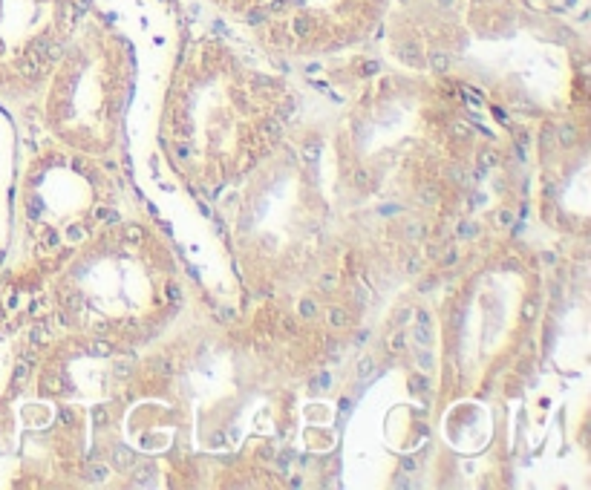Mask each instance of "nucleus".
Wrapping results in <instances>:
<instances>
[{"mask_svg": "<svg viewBox=\"0 0 591 490\" xmlns=\"http://www.w3.org/2000/svg\"><path fill=\"white\" fill-rule=\"evenodd\" d=\"M93 421H96L98 427H101V424H107V421H110L107 409H104V407H96V409H93Z\"/></svg>", "mask_w": 591, "mask_h": 490, "instance_id": "bb28decb", "label": "nucleus"}, {"mask_svg": "<svg viewBox=\"0 0 591 490\" xmlns=\"http://www.w3.org/2000/svg\"><path fill=\"white\" fill-rule=\"evenodd\" d=\"M418 323H424V326H430V314H427V312H418Z\"/></svg>", "mask_w": 591, "mask_h": 490, "instance_id": "4c0bfd02", "label": "nucleus"}, {"mask_svg": "<svg viewBox=\"0 0 591 490\" xmlns=\"http://www.w3.org/2000/svg\"><path fill=\"white\" fill-rule=\"evenodd\" d=\"M165 297L170 300V303H179V297H182V291H179V286H176V283H167V288H165Z\"/></svg>", "mask_w": 591, "mask_h": 490, "instance_id": "393cba45", "label": "nucleus"}, {"mask_svg": "<svg viewBox=\"0 0 591 490\" xmlns=\"http://www.w3.org/2000/svg\"><path fill=\"white\" fill-rule=\"evenodd\" d=\"M407 271H410V274H418V271H421V259H418V257H410V259H407Z\"/></svg>", "mask_w": 591, "mask_h": 490, "instance_id": "2f4dec72", "label": "nucleus"}, {"mask_svg": "<svg viewBox=\"0 0 591 490\" xmlns=\"http://www.w3.org/2000/svg\"><path fill=\"white\" fill-rule=\"evenodd\" d=\"M407 234H410V237H418V234H421V228L413 222V225H407Z\"/></svg>", "mask_w": 591, "mask_h": 490, "instance_id": "e433bc0d", "label": "nucleus"}, {"mask_svg": "<svg viewBox=\"0 0 591 490\" xmlns=\"http://www.w3.org/2000/svg\"><path fill=\"white\" fill-rule=\"evenodd\" d=\"M372 372H375V358H363V361L357 364V378L363 381V378H369Z\"/></svg>", "mask_w": 591, "mask_h": 490, "instance_id": "9d476101", "label": "nucleus"}, {"mask_svg": "<svg viewBox=\"0 0 591 490\" xmlns=\"http://www.w3.org/2000/svg\"><path fill=\"white\" fill-rule=\"evenodd\" d=\"M173 153H176L179 159H188V156H191V147H188V144H185V141H179L176 147H173Z\"/></svg>", "mask_w": 591, "mask_h": 490, "instance_id": "7c9ffc66", "label": "nucleus"}, {"mask_svg": "<svg viewBox=\"0 0 591 490\" xmlns=\"http://www.w3.org/2000/svg\"><path fill=\"white\" fill-rule=\"evenodd\" d=\"M355 300H357V303H366V300H369L366 288H357V291H355Z\"/></svg>", "mask_w": 591, "mask_h": 490, "instance_id": "c9c22d12", "label": "nucleus"}, {"mask_svg": "<svg viewBox=\"0 0 591 490\" xmlns=\"http://www.w3.org/2000/svg\"><path fill=\"white\" fill-rule=\"evenodd\" d=\"M110 352H113V343H110V341H101V338H98V341H93V343H90V355H98V358H107Z\"/></svg>", "mask_w": 591, "mask_h": 490, "instance_id": "423d86ee", "label": "nucleus"}, {"mask_svg": "<svg viewBox=\"0 0 591 490\" xmlns=\"http://www.w3.org/2000/svg\"><path fill=\"white\" fill-rule=\"evenodd\" d=\"M69 237H72V240H78V237H81V228H78V225H72V228H69Z\"/></svg>", "mask_w": 591, "mask_h": 490, "instance_id": "58836bf2", "label": "nucleus"}, {"mask_svg": "<svg viewBox=\"0 0 591 490\" xmlns=\"http://www.w3.org/2000/svg\"><path fill=\"white\" fill-rule=\"evenodd\" d=\"M173 133L182 136V138H188V136H191V124L185 122V119H179V122H173Z\"/></svg>", "mask_w": 591, "mask_h": 490, "instance_id": "a211bd4d", "label": "nucleus"}, {"mask_svg": "<svg viewBox=\"0 0 591 490\" xmlns=\"http://www.w3.org/2000/svg\"><path fill=\"white\" fill-rule=\"evenodd\" d=\"M61 424H64V427H72V424H75V412L69 407H61Z\"/></svg>", "mask_w": 591, "mask_h": 490, "instance_id": "cd10ccee", "label": "nucleus"}, {"mask_svg": "<svg viewBox=\"0 0 591 490\" xmlns=\"http://www.w3.org/2000/svg\"><path fill=\"white\" fill-rule=\"evenodd\" d=\"M124 240H127V243H133V245H138L141 240H144V231H141L138 225H127V228H124Z\"/></svg>", "mask_w": 591, "mask_h": 490, "instance_id": "1a4fd4ad", "label": "nucleus"}, {"mask_svg": "<svg viewBox=\"0 0 591 490\" xmlns=\"http://www.w3.org/2000/svg\"><path fill=\"white\" fill-rule=\"evenodd\" d=\"M551 144H554V130H551V127H545V130H542V150L548 153Z\"/></svg>", "mask_w": 591, "mask_h": 490, "instance_id": "c756f323", "label": "nucleus"}, {"mask_svg": "<svg viewBox=\"0 0 591 490\" xmlns=\"http://www.w3.org/2000/svg\"><path fill=\"white\" fill-rule=\"evenodd\" d=\"M84 476L90 479V482H104V479L110 476V467H107V464H90V467L84 470Z\"/></svg>", "mask_w": 591, "mask_h": 490, "instance_id": "39448f33", "label": "nucleus"}, {"mask_svg": "<svg viewBox=\"0 0 591 490\" xmlns=\"http://www.w3.org/2000/svg\"><path fill=\"white\" fill-rule=\"evenodd\" d=\"M418 367H421V369H433V355L421 349V352H418Z\"/></svg>", "mask_w": 591, "mask_h": 490, "instance_id": "c85d7f7f", "label": "nucleus"}, {"mask_svg": "<svg viewBox=\"0 0 591 490\" xmlns=\"http://www.w3.org/2000/svg\"><path fill=\"white\" fill-rule=\"evenodd\" d=\"M366 182H369V179H366V170H360V173H357V185H366Z\"/></svg>", "mask_w": 591, "mask_h": 490, "instance_id": "a19ab883", "label": "nucleus"}, {"mask_svg": "<svg viewBox=\"0 0 591 490\" xmlns=\"http://www.w3.org/2000/svg\"><path fill=\"white\" fill-rule=\"evenodd\" d=\"M283 326H286V332H297V323H294V320H286Z\"/></svg>", "mask_w": 591, "mask_h": 490, "instance_id": "ea45409f", "label": "nucleus"}, {"mask_svg": "<svg viewBox=\"0 0 591 490\" xmlns=\"http://www.w3.org/2000/svg\"><path fill=\"white\" fill-rule=\"evenodd\" d=\"M401 55H404L410 64H421V52H418V46H415V43H407V46L401 49Z\"/></svg>", "mask_w": 591, "mask_h": 490, "instance_id": "9b49d317", "label": "nucleus"}, {"mask_svg": "<svg viewBox=\"0 0 591 490\" xmlns=\"http://www.w3.org/2000/svg\"><path fill=\"white\" fill-rule=\"evenodd\" d=\"M46 389H49V392H58V389H61V383H58L55 375H49V378H46Z\"/></svg>", "mask_w": 591, "mask_h": 490, "instance_id": "473e14b6", "label": "nucleus"}, {"mask_svg": "<svg viewBox=\"0 0 591 490\" xmlns=\"http://www.w3.org/2000/svg\"><path fill=\"white\" fill-rule=\"evenodd\" d=\"M113 464L118 467V470H130L133 464H136V456H133V450L124 447V444H116L113 447Z\"/></svg>", "mask_w": 591, "mask_h": 490, "instance_id": "f257e3e1", "label": "nucleus"}, {"mask_svg": "<svg viewBox=\"0 0 591 490\" xmlns=\"http://www.w3.org/2000/svg\"><path fill=\"white\" fill-rule=\"evenodd\" d=\"M29 338H32V343H46L49 341V332H46V326H35L29 332Z\"/></svg>", "mask_w": 591, "mask_h": 490, "instance_id": "2eb2a0df", "label": "nucleus"}, {"mask_svg": "<svg viewBox=\"0 0 591 490\" xmlns=\"http://www.w3.org/2000/svg\"><path fill=\"white\" fill-rule=\"evenodd\" d=\"M418 196H421V202H424V205H430V202H436V199H439V191H436V188H427V185H424V188L418 191Z\"/></svg>", "mask_w": 591, "mask_h": 490, "instance_id": "f3484780", "label": "nucleus"}, {"mask_svg": "<svg viewBox=\"0 0 591 490\" xmlns=\"http://www.w3.org/2000/svg\"><path fill=\"white\" fill-rule=\"evenodd\" d=\"M265 130H268L271 138H280L283 136V122H280V119H268V122H265Z\"/></svg>", "mask_w": 591, "mask_h": 490, "instance_id": "4468645a", "label": "nucleus"}, {"mask_svg": "<svg viewBox=\"0 0 591 490\" xmlns=\"http://www.w3.org/2000/svg\"><path fill=\"white\" fill-rule=\"evenodd\" d=\"M113 369H116V375H118V378L130 375V358H118V361L113 364Z\"/></svg>", "mask_w": 591, "mask_h": 490, "instance_id": "dca6fc26", "label": "nucleus"}, {"mask_svg": "<svg viewBox=\"0 0 591 490\" xmlns=\"http://www.w3.org/2000/svg\"><path fill=\"white\" fill-rule=\"evenodd\" d=\"M493 164H499V156H496L493 150H484L481 153V167H493Z\"/></svg>", "mask_w": 591, "mask_h": 490, "instance_id": "b1692460", "label": "nucleus"}, {"mask_svg": "<svg viewBox=\"0 0 591 490\" xmlns=\"http://www.w3.org/2000/svg\"><path fill=\"white\" fill-rule=\"evenodd\" d=\"M309 29H312V23H309L306 17H297V20H294V32H297L300 38H306V35H309Z\"/></svg>", "mask_w": 591, "mask_h": 490, "instance_id": "5701e85b", "label": "nucleus"}, {"mask_svg": "<svg viewBox=\"0 0 591 490\" xmlns=\"http://www.w3.org/2000/svg\"><path fill=\"white\" fill-rule=\"evenodd\" d=\"M335 286H338V277H335V274H323V277H320V288H323V291H332Z\"/></svg>", "mask_w": 591, "mask_h": 490, "instance_id": "a878e982", "label": "nucleus"}, {"mask_svg": "<svg viewBox=\"0 0 591 490\" xmlns=\"http://www.w3.org/2000/svg\"><path fill=\"white\" fill-rule=\"evenodd\" d=\"M415 341L421 343V346H427V343H430V329H427L424 323H418V326H415Z\"/></svg>", "mask_w": 591, "mask_h": 490, "instance_id": "412c9836", "label": "nucleus"}, {"mask_svg": "<svg viewBox=\"0 0 591 490\" xmlns=\"http://www.w3.org/2000/svg\"><path fill=\"white\" fill-rule=\"evenodd\" d=\"M499 219H502V225H510V222H513V214H510V211H499Z\"/></svg>", "mask_w": 591, "mask_h": 490, "instance_id": "f704fd0d", "label": "nucleus"}, {"mask_svg": "<svg viewBox=\"0 0 591 490\" xmlns=\"http://www.w3.org/2000/svg\"><path fill=\"white\" fill-rule=\"evenodd\" d=\"M315 312H317L315 300H300V317H315Z\"/></svg>", "mask_w": 591, "mask_h": 490, "instance_id": "6ab92c4d", "label": "nucleus"}, {"mask_svg": "<svg viewBox=\"0 0 591 490\" xmlns=\"http://www.w3.org/2000/svg\"><path fill=\"white\" fill-rule=\"evenodd\" d=\"M329 323L335 329H344V326H349V317H346L344 309H332V312H329Z\"/></svg>", "mask_w": 591, "mask_h": 490, "instance_id": "6e6552de", "label": "nucleus"}, {"mask_svg": "<svg viewBox=\"0 0 591 490\" xmlns=\"http://www.w3.org/2000/svg\"><path fill=\"white\" fill-rule=\"evenodd\" d=\"M26 378H29V364L23 361V364H17V367H14V383H17V386H23Z\"/></svg>", "mask_w": 591, "mask_h": 490, "instance_id": "ddd939ff", "label": "nucleus"}, {"mask_svg": "<svg viewBox=\"0 0 591 490\" xmlns=\"http://www.w3.org/2000/svg\"><path fill=\"white\" fill-rule=\"evenodd\" d=\"M522 317L525 320H534L536 317V300H525L522 303Z\"/></svg>", "mask_w": 591, "mask_h": 490, "instance_id": "4be33fe9", "label": "nucleus"}, {"mask_svg": "<svg viewBox=\"0 0 591 490\" xmlns=\"http://www.w3.org/2000/svg\"><path fill=\"white\" fill-rule=\"evenodd\" d=\"M150 367H153V372H156V375H165V378L176 372V364H173L170 358H153V364H150Z\"/></svg>", "mask_w": 591, "mask_h": 490, "instance_id": "20e7f679", "label": "nucleus"}, {"mask_svg": "<svg viewBox=\"0 0 591 490\" xmlns=\"http://www.w3.org/2000/svg\"><path fill=\"white\" fill-rule=\"evenodd\" d=\"M81 303H84L81 291H67V294H64V306H67V309H81Z\"/></svg>", "mask_w": 591, "mask_h": 490, "instance_id": "f8f14e48", "label": "nucleus"}, {"mask_svg": "<svg viewBox=\"0 0 591 490\" xmlns=\"http://www.w3.org/2000/svg\"><path fill=\"white\" fill-rule=\"evenodd\" d=\"M404 346H407V335H404V332L392 335V341H389V349H392V352H401Z\"/></svg>", "mask_w": 591, "mask_h": 490, "instance_id": "aec40b11", "label": "nucleus"}, {"mask_svg": "<svg viewBox=\"0 0 591 490\" xmlns=\"http://www.w3.org/2000/svg\"><path fill=\"white\" fill-rule=\"evenodd\" d=\"M55 323H58V326H67V323H69V314H67V312H58V314H55Z\"/></svg>", "mask_w": 591, "mask_h": 490, "instance_id": "72a5a7b5", "label": "nucleus"}, {"mask_svg": "<svg viewBox=\"0 0 591 490\" xmlns=\"http://www.w3.org/2000/svg\"><path fill=\"white\" fill-rule=\"evenodd\" d=\"M153 476H156V470H153V464H138L136 470H133V485H150Z\"/></svg>", "mask_w": 591, "mask_h": 490, "instance_id": "f03ea898", "label": "nucleus"}, {"mask_svg": "<svg viewBox=\"0 0 591 490\" xmlns=\"http://www.w3.org/2000/svg\"><path fill=\"white\" fill-rule=\"evenodd\" d=\"M554 133H557V141H560L563 147H574V144H577V130H574L571 124H563V127L554 130Z\"/></svg>", "mask_w": 591, "mask_h": 490, "instance_id": "7ed1b4c3", "label": "nucleus"}, {"mask_svg": "<svg viewBox=\"0 0 591 490\" xmlns=\"http://www.w3.org/2000/svg\"><path fill=\"white\" fill-rule=\"evenodd\" d=\"M430 67H433V69H439V72H447V67H450V55H444V52H433V55H430Z\"/></svg>", "mask_w": 591, "mask_h": 490, "instance_id": "0eeeda50", "label": "nucleus"}]
</instances>
